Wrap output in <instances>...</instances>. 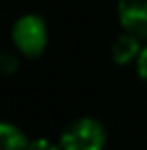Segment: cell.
Returning <instances> with one entry per match:
<instances>
[{
	"mask_svg": "<svg viewBox=\"0 0 147 150\" xmlns=\"http://www.w3.org/2000/svg\"><path fill=\"white\" fill-rule=\"evenodd\" d=\"M106 144V128L95 117H78L61 133L63 150H102Z\"/></svg>",
	"mask_w": 147,
	"mask_h": 150,
	"instance_id": "obj_1",
	"label": "cell"
},
{
	"mask_svg": "<svg viewBox=\"0 0 147 150\" xmlns=\"http://www.w3.org/2000/svg\"><path fill=\"white\" fill-rule=\"evenodd\" d=\"M11 39H13L15 48L24 57H30V59L39 57L45 50V44H48L45 20L35 13H26L22 18H17L11 28Z\"/></svg>",
	"mask_w": 147,
	"mask_h": 150,
	"instance_id": "obj_2",
	"label": "cell"
},
{
	"mask_svg": "<svg viewBox=\"0 0 147 150\" xmlns=\"http://www.w3.org/2000/svg\"><path fill=\"white\" fill-rule=\"evenodd\" d=\"M117 13L123 30L147 39V0H119Z\"/></svg>",
	"mask_w": 147,
	"mask_h": 150,
	"instance_id": "obj_3",
	"label": "cell"
},
{
	"mask_svg": "<svg viewBox=\"0 0 147 150\" xmlns=\"http://www.w3.org/2000/svg\"><path fill=\"white\" fill-rule=\"evenodd\" d=\"M141 52V44H139V37L128 30L119 35L117 39L113 41V48H110V57L117 65H125L130 61H134Z\"/></svg>",
	"mask_w": 147,
	"mask_h": 150,
	"instance_id": "obj_4",
	"label": "cell"
},
{
	"mask_svg": "<svg viewBox=\"0 0 147 150\" xmlns=\"http://www.w3.org/2000/svg\"><path fill=\"white\" fill-rule=\"evenodd\" d=\"M28 142L17 126L0 122V150H26Z\"/></svg>",
	"mask_w": 147,
	"mask_h": 150,
	"instance_id": "obj_5",
	"label": "cell"
},
{
	"mask_svg": "<svg viewBox=\"0 0 147 150\" xmlns=\"http://www.w3.org/2000/svg\"><path fill=\"white\" fill-rule=\"evenodd\" d=\"M15 70H17V59H15V54L2 50V52H0V72H2V74H13Z\"/></svg>",
	"mask_w": 147,
	"mask_h": 150,
	"instance_id": "obj_6",
	"label": "cell"
},
{
	"mask_svg": "<svg viewBox=\"0 0 147 150\" xmlns=\"http://www.w3.org/2000/svg\"><path fill=\"white\" fill-rule=\"evenodd\" d=\"M26 150H63V148L52 144L50 139H33V142H28Z\"/></svg>",
	"mask_w": 147,
	"mask_h": 150,
	"instance_id": "obj_7",
	"label": "cell"
},
{
	"mask_svg": "<svg viewBox=\"0 0 147 150\" xmlns=\"http://www.w3.org/2000/svg\"><path fill=\"white\" fill-rule=\"evenodd\" d=\"M136 72H139V76L147 83V46L141 48L139 57H136Z\"/></svg>",
	"mask_w": 147,
	"mask_h": 150,
	"instance_id": "obj_8",
	"label": "cell"
}]
</instances>
